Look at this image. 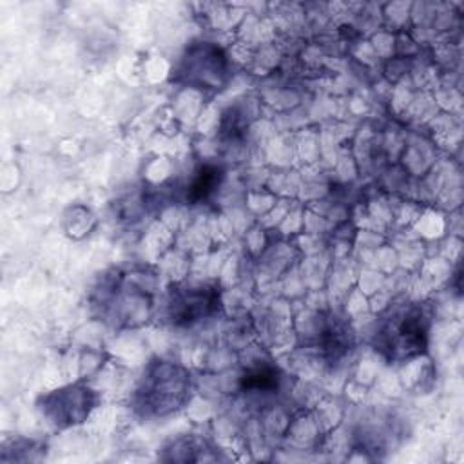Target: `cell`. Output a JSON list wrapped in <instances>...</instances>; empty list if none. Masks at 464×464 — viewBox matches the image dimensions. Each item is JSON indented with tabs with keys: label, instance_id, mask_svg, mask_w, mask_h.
<instances>
[{
	"label": "cell",
	"instance_id": "obj_2",
	"mask_svg": "<svg viewBox=\"0 0 464 464\" xmlns=\"http://www.w3.org/2000/svg\"><path fill=\"white\" fill-rule=\"evenodd\" d=\"M190 390V375L178 364L154 362L138 390L140 406L145 413L165 415L178 410Z\"/></svg>",
	"mask_w": 464,
	"mask_h": 464
},
{
	"label": "cell",
	"instance_id": "obj_5",
	"mask_svg": "<svg viewBox=\"0 0 464 464\" xmlns=\"http://www.w3.org/2000/svg\"><path fill=\"white\" fill-rule=\"evenodd\" d=\"M181 74L201 89H221L227 80V60L216 45L201 42L187 51Z\"/></svg>",
	"mask_w": 464,
	"mask_h": 464
},
{
	"label": "cell",
	"instance_id": "obj_1",
	"mask_svg": "<svg viewBox=\"0 0 464 464\" xmlns=\"http://www.w3.org/2000/svg\"><path fill=\"white\" fill-rule=\"evenodd\" d=\"M431 324L430 310L420 303H410L393 310L377 334L379 350L393 361L420 355L428 346Z\"/></svg>",
	"mask_w": 464,
	"mask_h": 464
},
{
	"label": "cell",
	"instance_id": "obj_7",
	"mask_svg": "<svg viewBox=\"0 0 464 464\" xmlns=\"http://www.w3.org/2000/svg\"><path fill=\"white\" fill-rule=\"evenodd\" d=\"M243 392H257V393H270L279 388V370L270 364H259L241 377Z\"/></svg>",
	"mask_w": 464,
	"mask_h": 464
},
{
	"label": "cell",
	"instance_id": "obj_4",
	"mask_svg": "<svg viewBox=\"0 0 464 464\" xmlns=\"http://www.w3.org/2000/svg\"><path fill=\"white\" fill-rule=\"evenodd\" d=\"M219 306V292L208 285H188L170 290L167 310L169 319L176 326H190L216 314Z\"/></svg>",
	"mask_w": 464,
	"mask_h": 464
},
{
	"label": "cell",
	"instance_id": "obj_6",
	"mask_svg": "<svg viewBox=\"0 0 464 464\" xmlns=\"http://www.w3.org/2000/svg\"><path fill=\"white\" fill-rule=\"evenodd\" d=\"M223 179V169L218 165H203L196 176L192 178L188 190H187V201L190 203H201L205 201L221 183Z\"/></svg>",
	"mask_w": 464,
	"mask_h": 464
},
{
	"label": "cell",
	"instance_id": "obj_3",
	"mask_svg": "<svg viewBox=\"0 0 464 464\" xmlns=\"http://www.w3.org/2000/svg\"><path fill=\"white\" fill-rule=\"evenodd\" d=\"M96 406V392L87 384H71L42 397V413L56 428H69L83 422Z\"/></svg>",
	"mask_w": 464,
	"mask_h": 464
}]
</instances>
